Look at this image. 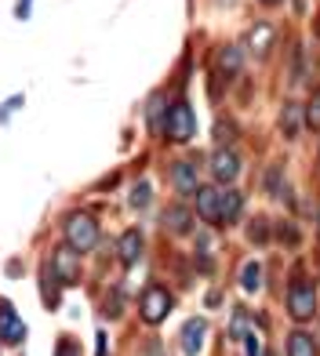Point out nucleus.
I'll return each instance as SVG.
<instances>
[{
  "label": "nucleus",
  "instance_id": "f257e3e1",
  "mask_svg": "<svg viewBox=\"0 0 320 356\" xmlns=\"http://www.w3.org/2000/svg\"><path fill=\"white\" fill-rule=\"evenodd\" d=\"M62 233H66V244H70L77 254H88V251H95V244H99V222H95L91 215H84V211L66 215V222H62Z\"/></svg>",
  "mask_w": 320,
  "mask_h": 356
},
{
  "label": "nucleus",
  "instance_id": "f03ea898",
  "mask_svg": "<svg viewBox=\"0 0 320 356\" xmlns=\"http://www.w3.org/2000/svg\"><path fill=\"white\" fill-rule=\"evenodd\" d=\"M171 305H175L171 291L164 284H150L146 291H142V298H138V316H142V323L157 327V323L171 313Z\"/></svg>",
  "mask_w": 320,
  "mask_h": 356
},
{
  "label": "nucleus",
  "instance_id": "7ed1b4c3",
  "mask_svg": "<svg viewBox=\"0 0 320 356\" xmlns=\"http://www.w3.org/2000/svg\"><path fill=\"white\" fill-rule=\"evenodd\" d=\"M284 305H287V316L291 320H298V323L313 320L317 316V287L310 280H295L284 295Z\"/></svg>",
  "mask_w": 320,
  "mask_h": 356
},
{
  "label": "nucleus",
  "instance_id": "20e7f679",
  "mask_svg": "<svg viewBox=\"0 0 320 356\" xmlns=\"http://www.w3.org/2000/svg\"><path fill=\"white\" fill-rule=\"evenodd\" d=\"M164 135L171 142H189L197 135V117H193V106L189 102H171L168 106V124H164Z\"/></svg>",
  "mask_w": 320,
  "mask_h": 356
},
{
  "label": "nucleus",
  "instance_id": "39448f33",
  "mask_svg": "<svg viewBox=\"0 0 320 356\" xmlns=\"http://www.w3.org/2000/svg\"><path fill=\"white\" fill-rule=\"evenodd\" d=\"M0 342L4 346H22L26 342V320L15 313L8 298H0Z\"/></svg>",
  "mask_w": 320,
  "mask_h": 356
},
{
  "label": "nucleus",
  "instance_id": "423d86ee",
  "mask_svg": "<svg viewBox=\"0 0 320 356\" xmlns=\"http://www.w3.org/2000/svg\"><path fill=\"white\" fill-rule=\"evenodd\" d=\"M211 178L215 182H222V186H230V182H237V175H240V156L230 149V145H222V149H215L211 153Z\"/></svg>",
  "mask_w": 320,
  "mask_h": 356
},
{
  "label": "nucleus",
  "instance_id": "0eeeda50",
  "mask_svg": "<svg viewBox=\"0 0 320 356\" xmlns=\"http://www.w3.org/2000/svg\"><path fill=\"white\" fill-rule=\"evenodd\" d=\"M171 189L179 193V197H197L200 178H197V164H193V160H175V164H171Z\"/></svg>",
  "mask_w": 320,
  "mask_h": 356
},
{
  "label": "nucleus",
  "instance_id": "6e6552de",
  "mask_svg": "<svg viewBox=\"0 0 320 356\" xmlns=\"http://www.w3.org/2000/svg\"><path fill=\"white\" fill-rule=\"evenodd\" d=\"M55 269V280H62V284H77V277H80V258H77V251L70 248V244H62V248H55L51 251V262H47Z\"/></svg>",
  "mask_w": 320,
  "mask_h": 356
},
{
  "label": "nucleus",
  "instance_id": "1a4fd4ad",
  "mask_svg": "<svg viewBox=\"0 0 320 356\" xmlns=\"http://www.w3.org/2000/svg\"><path fill=\"white\" fill-rule=\"evenodd\" d=\"M204 334H207V320L204 316H189L182 323V353L186 356H197L204 349Z\"/></svg>",
  "mask_w": 320,
  "mask_h": 356
},
{
  "label": "nucleus",
  "instance_id": "9d476101",
  "mask_svg": "<svg viewBox=\"0 0 320 356\" xmlns=\"http://www.w3.org/2000/svg\"><path fill=\"white\" fill-rule=\"evenodd\" d=\"M244 211V193L240 189H226L218 193V225H233Z\"/></svg>",
  "mask_w": 320,
  "mask_h": 356
},
{
  "label": "nucleus",
  "instance_id": "9b49d317",
  "mask_svg": "<svg viewBox=\"0 0 320 356\" xmlns=\"http://www.w3.org/2000/svg\"><path fill=\"white\" fill-rule=\"evenodd\" d=\"M273 40H277V29L269 26V22H255V26L248 29V47H251V55H259V58L269 55Z\"/></svg>",
  "mask_w": 320,
  "mask_h": 356
},
{
  "label": "nucleus",
  "instance_id": "f8f14e48",
  "mask_svg": "<svg viewBox=\"0 0 320 356\" xmlns=\"http://www.w3.org/2000/svg\"><path fill=\"white\" fill-rule=\"evenodd\" d=\"M277 124H280V135H284V138H298V131L306 127V113H302L298 102H284Z\"/></svg>",
  "mask_w": 320,
  "mask_h": 356
},
{
  "label": "nucleus",
  "instance_id": "ddd939ff",
  "mask_svg": "<svg viewBox=\"0 0 320 356\" xmlns=\"http://www.w3.org/2000/svg\"><path fill=\"white\" fill-rule=\"evenodd\" d=\"M164 229L171 236H186L189 229H193V215H189L186 204H171L168 207V211H164Z\"/></svg>",
  "mask_w": 320,
  "mask_h": 356
},
{
  "label": "nucleus",
  "instance_id": "4468645a",
  "mask_svg": "<svg viewBox=\"0 0 320 356\" xmlns=\"http://www.w3.org/2000/svg\"><path fill=\"white\" fill-rule=\"evenodd\" d=\"M215 66H218V76L233 80V76L240 73V66H244V55H240V47H237V44H222L218 55H215Z\"/></svg>",
  "mask_w": 320,
  "mask_h": 356
},
{
  "label": "nucleus",
  "instance_id": "2eb2a0df",
  "mask_svg": "<svg viewBox=\"0 0 320 356\" xmlns=\"http://www.w3.org/2000/svg\"><path fill=\"white\" fill-rule=\"evenodd\" d=\"M197 211H200L204 222L218 225V189H211V186H200L197 189Z\"/></svg>",
  "mask_w": 320,
  "mask_h": 356
},
{
  "label": "nucleus",
  "instance_id": "dca6fc26",
  "mask_svg": "<svg viewBox=\"0 0 320 356\" xmlns=\"http://www.w3.org/2000/svg\"><path fill=\"white\" fill-rule=\"evenodd\" d=\"M142 244H146V240H142V229H124L120 233V262H138V254H142Z\"/></svg>",
  "mask_w": 320,
  "mask_h": 356
},
{
  "label": "nucleus",
  "instance_id": "f3484780",
  "mask_svg": "<svg viewBox=\"0 0 320 356\" xmlns=\"http://www.w3.org/2000/svg\"><path fill=\"white\" fill-rule=\"evenodd\" d=\"M287 356H320L310 331H291L287 334Z\"/></svg>",
  "mask_w": 320,
  "mask_h": 356
},
{
  "label": "nucleus",
  "instance_id": "a211bd4d",
  "mask_svg": "<svg viewBox=\"0 0 320 356\" xmlns=\"http://www.w3.org/2000/svg\"><path fill=\"white\" fill-rule=\"evenodd\" d=\"M262 277H266L262 262H248L244 273H240V287H244L248 295H255V291H262Z\"/></svg>",
  "mask_w": 320,
  "mask_h": 356
},
{
  "label": "nucleus",
  "instance_id": "6ab92c4d",
  "mask_svg": "<svg viewBox=\"0 0 320 356\" xmlns=\"http://www.w3.org/2000/svg\"><path fill=\"white\" fill-rule=\"evenodd\" d=\"M280 175H284V168H280V164H273V168L266 171L262 182H266V193H269V197H280V193H287V189H284V182H280Z\"/></svg>",
  "mask_w": 320,
  "mask_h": 356
},
{
  "label": "nucleus",
  "instance_id": "aec40b11",
  "mask_svg": "<svg viewBox=\"0 0 320 356\" xmlns=\"http://www.w3.org/2000/svg\"><path fill=\"white\" fill-rule=\"evenodd\" d=\"M160 113H164V95H153V99H150V106H146L150 131H160Z\"/></svg>",
  "mask_w": 320,
  "mask_h": 356
},
{
  "label": "nucleus",
  "instance_id": "412c9836",
  "mask_svg": "<svg viewBox=\"0 0 320 356\" xmlns=\"http://www.w3.org/2000/svg\"><path fill=\"white\" fill-rule=\"evenodd\" d=\"M127 204H131L135 211H142V207L150 204V186H146V182H138V186L131 189V197H127Z\"/></svg>",
  "mask_w": 320,
  "mask_h": 356
},
{
  "label": "nucleus",
  "instance_id": "4be33fe9",
  "mask_svg": "<svg viewBox=\"0 0 320 356\" xmlns=\"http://www.w3.org/2000/svg\"><path fill=\"white\" fill-rule=\"evenodd\" d=\"M22 106H26V95H11V99L0 106V124H4L8 117H15V113H19Z\"/></svg>",
  "mask_w": 320,
  "mask_h": 356
},
{
  "label": "nucleus",
  "instance_id": "5701e85b",
  "mask_svg": "<svg viewBox=\"0 0 320 356\" xmlns=\"http://www.w3.org/2000/svg\"><path fill=\"white\" fill-rule=\"evenodd\" d=\"M306 127H313V131H320V91L310 99V109H306Z\"/></svg>",
  "mask_w": 320,
  "mask_h": 356
},
{
  "label": "nucleus",
  "instance_id": "b1692460",
  "mask_svg": "<svg viewBox=\"0 0 320 356\" xmlns=\"http://www.w3.org/2000/svg\"><path fill=\"white\" fill-rule=\"evenodd\" d=\"M215 138H218L222 145L233 142V138H237V124H233V120H230V124H226V120H218V124H215Z\"/></svg>",
  "mask_w": 320,
  "mask_h": 356
},
{
  "label": "nucleus",
  "instance_id": "393cba45",
  "mask_svg": "<svg viewBox=\"0 0 320 356\" xmlns=\"http://www.w3.org/2000/svg\"><path fill=\"white\" fill-rule=\"evenodd\" d=\"M251 240H255V244H262V240H269V222L266 218H255V225H251Z\"/></svg>",
  "mask_w": 320,
  "mask_h": 356
},
{
  "label": "nucleus",
  "instance_id": "a878e982",
  "mask_svg": "<svg viewBox=\"0 0 320 356\" xmlns=\"http://www.w3.org/2000/svg\"><path fill=\"white\" fill-rule=\"evenodd\" d=\"M277 236L284 240V244H298V229H295L291 222H280V225H277Z\"/></svg>",
  "mask_w": 320,
  "mask_h": 356
},
{
  "label": "nucleus",
  "instance_id": "bb28decb",
  "mask_svg": "<svg viewBox=\"0 0 320 356\" xmlns=\"http://www.w3.org/2000/svg\"><path fill=\"white\" fill-rule=\"evenodd\" d=\"M55 356H80V349H77V342H73V338H58Z\"/></svg>",
  "mask_w": 320,
  "mask_h": 356
},
{
  "label": "nucleus",
  "instance_id": "cd10ccee",
  "mask_svg": "<svg viewBox=\"0 0 320 356\" xmlns=\"http://www.w3.org/2000/svg\"><path fill=\"white\" fill-rule=\"evenodd\" d=\"M29 11H33V0H15V19L19 22L29 19Z\"/></svg>",
  "mask_w": 320,
  "mask_h": 356
},
{
  "label": "nucleus",
  "instance_id": "c85d7f7f",
  "mask_svg": "<svg viewBox=\"0 0 320 356\" xmlns=\"http://www.w3.org/2000/svg\"><path fill=\"white\" fill-rule=\"evenodd\" d=\"M95 356H109V334L106 331L95 334Z\"/></svg>",
  "mask_w": 320,
  "mask_h": 356
},
{
  "label": "nucleus",
  "instance_id": "c756f323",
  "mask_svg": "<svg viewBox=\"0 0 320 356\" xmlns=\"http://www.w3.org/2000/svg\"><path fill=\"white\" fill-rule=\"evenodd\" d=\"M244 353H248V356H262V346H259V334H244Z\"/></svg>",
  "mask_w": 320,
  "mask_h": 356
},
{
  "label": "nucleus",
  "instance_id": "7c9ffc66",
  "mask_svg": "<svg viewBox=\"0 0 320 356\" xmlns=\"http://www.w3.org/2000/svg\"><path fill=\"white\" fill-rule=\"evenodd\" d=\"M259 4H266V8H277V4H280V0H259Z\"/></svg>",
  "mask_w": 320,
  "mask_h": 356
},
{
  "label": "nucleus",
  "instance_id": "2f4dec72",
  "mask_svg": "<svg viewBox=\"0 0 320 356\" xmlns=\"http://www.w3.org/2000/svg\"><path fill=\"white\" fill-rule=\"evenodd\" d=\"M317 233H320V215H317Z\"/></svg>",
  "mask_w": 320,
  "mask_h": 356
}]
</instances>
